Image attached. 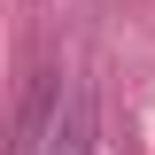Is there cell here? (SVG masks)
I'll use <instances>...</instances> for the list:
<instances>
[{
	"label": "cell",
	"mask_w": 155,
	"mask_h": 155,
	"mask_svg": "<svg viewBox=\"0 0 155 155\" xmlns=\"http://www.w3.org/2000/svg\"><path fill=\"white\" fill-rule=\"evenodd\" d=\"M47 155H93V101H85V93H70L62 124L47 132Z\"/></svg>",
	"instance_id": "1"
}]
</instances>
